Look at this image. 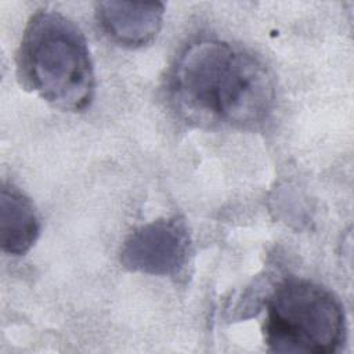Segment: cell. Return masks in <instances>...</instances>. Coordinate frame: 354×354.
Instances as JSON below:
<instances>
[{
  "mask_svg": "<svg viewBox=\"0 0 354 354\" xmlns=\"http://www.w3.org/2000/svg\"><path fill=\"white\" fill-rule=\"evenodd\" d=\"M21 83L62 111L79 112L93 101L95 75L80 28L53 10L28 21L17 54Z\"/></svg>",
  "mask_w": 354,
  "mask_h": 354,
  "instance_id": "obj_2",
  "label": "cell"
},
{
  "mask_svg": "<svg viewBox=\"0 0 354 354\" xmlns=\"http://www.w3.org/2000/svg\"><path fill=\"white\" fill-rule=\"evenodd\" d=\"M162 3L100 1L95 17L102 30L123 47H141L151 43L163 24Z\"/></svg>",
  "mask_w": 354,
  "mask_h": 354,
  "instance_id": "obj_5",
  "label": "cell"
},
{
  "mask_svg": "<svg viewBox=\"0 0 354 354\" xmlns=\"http://www.w3.org/2000/svg\"><path fill=\"white\" fill-rule=\"evenodd\" d=\"M167 88L181 119L209 129H253L268 118L275 101L274 76L259 57L207 37L181 51Z\"/></svg>",
  "mask_w": 354,
  "mask_h": 354,
  "instance_id": "obj_1",
  "label": "cell"
},
{
  "mask_svg": "<svg viewBox=\"0 0 354 354\" xmlns=\"http://www.w3.org/2000/svg\"><path fill=\"white\" fill-rule=\"evenodd\" d=\"M191 238L178 217L159 218L136 228L123 242L122 266L133 272L173 277L188 261Z\"/></svg>",
  "mask_w": 354,
  "mask_h": 354,
  "instance_id": "obj_4",
  "label": "cell"
},
{
  "mask_svg": "<svg viewBox=\"0 0 354 354\" xmlns=\"http://www.w3.org/2000/svg\"><path fill=\"white\" fill-rule=\"evenodd\" d=\"M40 221L30 199L15 185L0 189V243L4 253L24 256L37 241Z\"/></svg>",
  "mask_w": 354,
  "mask_h": 354,
  "instance_id": "obj_6",
  "label": "cell"
},
{
  "mask_svg": "<svg viewBox=\"0 0 354 354\" xmlns=\"http://www.w3.org/2000/svg\"><path fill=\"white\" fill-rule=\"evenodd\" d=\"M346 339L342 303L326 288L286 278L267 301L264 340L274 353L330 354Z\"/></svg>",
  "mask_w": 354,
  "mask_h": 354,
  "instance_id": "obj_3",
  "label": "cell"
}]
</instances>
